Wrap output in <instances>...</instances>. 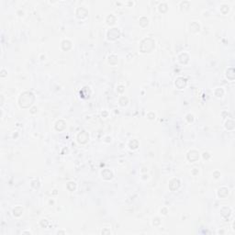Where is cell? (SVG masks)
<instances>
[{
  "mask_svg": "<svg viewBox=\"0 0 235 235\" xmlns=\"http://www.w3.org/2000/svg\"><path fill=\"white\" fill-rule=\"evenodd\" d=\"M101 175H102L103 178L106 179V180H109V179H111L112 177H113L112 172H110V170H108V169H105L104 171H102Z\"/></svg>",
  "mask_w": 235,
  "mask_h": 235,
  "instance_id": "cell-5",
  "label": "cell"
},
{
  "mask_svg": "<svg viewBox=\"0 0 235 235\" xmlns=\"http://www.w3.org/2000/svg\"><path fill=\"white\" fill-rule=\"evenodd\" d=\"M78 142L80 143H85L86 142L88 141V139H89V135L87 133H86L85 131H82L81 133H79V135H78Z\"/></svg>",
  "mask_w": 235,
  "mask_h": 235,
  "instance_id": "cell-3",
  "label": "cell"
},
{
  "mask_svg": "<svg viewBox=\"0 0 235 235\" xmlns=\"http://www.w3.org/2000/svg\"><path fill=\"white\" fill-rule=\"evenodd\" d=\"M33 101H34V95L31 92H24L20 95V100H18L20 107L24 108L30 107L33 103Z\"/></svg>",
  "mask_w": 235,
  "mask_h": 235,
  "instance_id": "cell-1",
  "label": "cell"
},
{
  "mask_svg": "<svg viewBox=\"0 0 235 235\" xmlns=\"http://www.w3.org/2000/svg\"><path fill=\"white\" fill-rule=\"evenodd\" d=\"M121 35V32H119V28H111L110 30H108V39L110 40V41H114L118 39Z\"/></svg>",
  "mask_w": 235,
  "mask_h": 235,
  "instance_id": "cell-2",
  "label": "cell"
},
{
  "mask_svg": "<svg viewBox=\"0 0 235 235\" xmlns=\"http://www.w3.org/2000/svg\"><path fill=\"white\" fill-rule=\"evenodd\" d=\"M186 84V79L183 77H178L175 80V85L177 86L178 89H182L185 87V85Z\"/></svg>",
  "mask_w": 235,
  "mask_h": 235,
  "instance_id": "cell-4",
  "label": "cell"
},
{
  "mask_svg": "<svg viewBox=\"0 0 235 235\" xmlns=\"http://www.w3.org/2000/svg\"><path fill=\"white\" fill-rule=\"evenodd\" d=\"M22 212H23V209L20 207H17L16 209H13V214L14 216H16V217H20Z\"/></svg>",
  "mask_w": 235,
  "mask_h": 235,
  "instance_id": "cell-6",
  "label": "cell"
}]
</instances>
